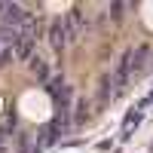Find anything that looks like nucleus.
Listing matches in <instances>:
<instances>
[{
    "instance_id": "1",
    "label": "nucleus",
    "mask_w": 153,
    "mask_h": 153,
    "mask_svg": "<svg viewBox=\"0 0 153 153\" xmlns=\"http://www.w3.org/2000/svg\"><path fill=\"white\" fill-rule=\"evenodd\" d=\"M71 37H74L71 19H55L52 25H49V43H52L55 49H65L71 43Z\"/></svg>"
},
{
    "instance_id": "2",
    "label": "nucleus",
    "mask_w": 153,
    "mask_h": 153,
    "mask_svg": "<svg viewBox=\"0 0 153 153\" xmlns=\"http://www.w3.org/2000/svg\"><path fill=\"white\" fill-rule=\"evenodd\" d=\"M141 123V107H135V110H129V120H126V126H123V135H129L135 126Z\"/></svg>"
},
{
    "instance_id": "3",
    "label": "nucleus",
    "mask_w": 153,
    "mask_h": 153,
    "mask_svg": "<svg viewBox=\"0 0 153 153\" xmlns=\"http://www.w3.org/2000/svg\"><path fill=\"white\" fill-rule=\"evenodd\" d=\"M31 71H34L37 80H46V76H49V71H46V65H43V58H31Z\"/></svg>"
},
{
    "instance_id": "4",
    "label": "nucleus",
    "mask_w": 153,
    "mask_h": 153,
    "mask_svg": "<svg viewBox=\"0 0 153 153\" xmlns=\"http://www.w3.org/2000/svg\"><path fill=\"white\" fill-rule=\"evenodd\" d=\"M150 150H153V144H150Z\"/></svg>"
}]
</instances>
